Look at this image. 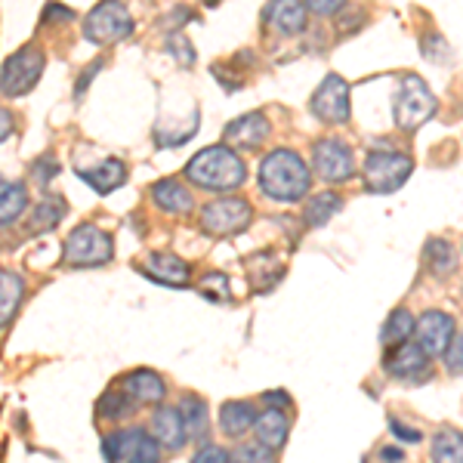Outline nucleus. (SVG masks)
Here are the masks:
<instances>
[{"label": "nucleus", "instance_id": "1", "mask_svg": "<svg viewBox=\"0 0 463 463\" xmlns=\"http://www.w3.org/2000/svg\"><path fill=\"white\" fill-rule=\"evenodd\" d=\"M309 167L290 148H275L260 161V189L272 201H300L309 192Z\"/></svg>", "mask_w": 463, "mask_h": 463}, {"label": "nucleus", "instance_id": "2", "mask_svg": "<svg viewBox=\"0 0 463 463\" xmlns=\"http://www.w3.org/2000/svg\"><path fill=\"white\" fill-rule=\"evenodd\" d=\"M244 176H248V167L235 155V148L229 146H207L185 164V179L192 185L207 192H220V195L244 185Z\"/></svg>", "mask_w": 463, "mask_h": 463}, {"label": "nucleus", "instance_id": "3", "mask_svg": "<svg viewBox=\"0 0 463 463\" xmlns=\"http://www.w3.org/2000/svg\"><path fill=\"white\" fill-rule=\"evenodd\" d=\"M102 458H106V463H158L161 442L148 430L139 427L118 430L102 439Z\"/></svg>", "mask_w": 463, "mask_h": 463}, {"label": "nucleus", "instance_id": "4", "mask_svg": "<svg viewBox=\"0 0 463 463\" xmlns=\"http://www.w3.org/2000/svg\"><path fill=\"white\" fill-rule=\"evenodd\" d=\"M115 253V241H111L109 232H102L99 226H78L69 232L62 244V257L69 266L78 269H93V266H106Z\"/></svg>", "mask_w": 463, "mask_h": 463}, {"label": "nucleus", "instance_id": "5", "mask_svg": "<svg viewBox=\"0 0 463 463\" xmlns=\"http://www.w3.org/2000/svg\"><path fill=\"white\" fill-rule=\"evenodd\" d=\"M130 32H133V16L121 0H102L84 19V37L90 43H99V47L124 41V37H130Z\"/></svg>", "mask_w": 463, "mask_h": 463}, {"label": "nucleus", "instance_id": "6", "mask_svg": "<svg viewBox=\"0 0 463 463\" xmlns=\"http://www.w3.org/2000/svg\"><path fill=\"white\" fill-rule=\"evenodd\" d=\"M436 106H439L436 96L430 93V87L423 84V78L405 74V78H402L399 96H395V124L408 133L417 130V127H423L432 115H436Z\"/></svg>", "mask_w": 463, "mask_h": 463}, {"label": "nucleus", "instance_id": "7", "mask_svg": "<svg viewBox=\"0 0 463 463\" xmlns=\"http://www.w3.org/2000/svg\"><path fill=\"white\" fill-rule=\"evenodd\" d=\"M411 170H414V161L402 152H371L364 158V185L374 195H390V192H399L402 185L408 183Z\"/></svg>", "mask_w": 463, "mask_h": 463}, {"label": "nucleus", "instance_id": "8", "mask_svg": "<svg viewBox=\"0 0 463 463\" xmlns=\"http://www.w3.org/2000/svg\"><path fill=\"white\" fill-rule=\"evenodd\" d=\"M43 50L28 43V47L16 50L13 56L4 59V69H0V90L4 96H25L32 93L34 84L43 74Z\"/></svg>", "mask_w": 463, "mask_h": 463}, {"label": "nucleus", "instance_id": "9", "mask_svg": "<svg viewBox=\"0 0 463 463\" xmlns=\"http://www.w3.org/2000/svg\"><path fill=\"white\" fill-rule=\"evenodd\" d=\"M253 207L244 198H216L201 207V229L213 238L238 235L250 226Z\"/></svg>", "mask_w": 463, "mask_h": 463}, {"label": "nucleus", "instance_id": "10", "mask_svg": "<svg viewBox=\"0 0 463 463\" xmlns=\"http://www.w3.org/2000/svg\"><path fill=\"white\" fill-rule=\"evenodd\" d=\"M312 167L325 183H343L355 174V155L343 139L325 137L312 146Z\"/></svg>", "mask_w": 463, "mask_h": 463}, {"label": "nucleus", "instance_id": "11", "mask_svg": "<svg viewBox=\"0 0 463 463\" xmlns=\"http://www.w3.org/2000/svg\"><path fill=\"white\" fill-rule=\"evenodd\" d=\"M309 109L325 124H346L349 115H353V109H349V84L340 74H327L312 93Z\"/></svg>", "mask_w": 463, "mask_h": 463}, {"label": "nucleus", "instance_id": "12", "mask_svg": "<svg viewBox=\"0 0 463 463\" xmlns=\"http://www.w3.org/2000/svg\"><path fill=\"white\" fill-rule=\"evenodd\" d=\"M414 340L430 358L445 355L454 343V318L448 316V312H439V309L423 312V316L417 318Z\"/></svg>", "mask_w": 463, "mask_h": 463}, {"label": "nucleus", "instance_id": "13", "mask_svg": "<svg viewBox=\"0 0 463 463\" xmlns=\"http://www.w3.org/2000/svg\"><path fill=\"white\" fill-rule=\"evenodd\" d=\"M383 368H386V374L395 377V380L417 383V380L430 377V355L417 346V340H408V343H402V346L390 349Z\"/></svg>", "mask_w": 463, "mask_h": 463}, {"label": "nucleus", "instance_id": "14", "mask_svg": "<svg viewBox=\"0 0 463 463\" xmlns=\"http://www.w3.org/2000/svg\"><path fill=\"white\" fill-rule=\"evenodd\" d=\"M137 269L146 279L158 281V285H167V288H185L192 279L189 263H183L176 253H148L146 263H139Z\"/></svg>", "mask_w": 463, "mask_h": 463}, {"label": "nucleus", "instance_id": "15", "mask_svg": "<svg viewBox=\"0 0 463 463\" xmlns=\"http://www.w3.org/2000/svg\"><path fill=\"white\" fill-rule=\"evenodd\" d=\"M226 143L235 146V148H260L272 137V124L263 111H250V115H241L235 118L232 124H226Z\"/></svg>", "mask_w": 463, "mask_h": 463}, {"label": "nucleus", "instance_id": "16", "mask_svg": "<svg viewBox=\"0 0 463 463\" xmlns=\"http://www.w3.org/2000/svg\"><path fill=\"white\" fill-rule=\"evenodd\" d=\"M306 10L303 0H269L263 22L275 34H300L306 28Z\"/></svg>", "mask_w": 463, "mask_h": 463}, {"label": "nucleus", "instance_id": "17", "mask_svg": "<svg viewBox=\"0 0 463 463\" xmlns=\"http://www.w3.org/2000/svg\"><path fill=\"white\" fill-rule=\"evenodd\" d=\"M148 432H152L164 448H170V451H176V448H183L185 442H189V432H185V423H183L179 408H167V405L155 408L152 423H148Z\"/></svg>", "mask_w": 463, "mask_h": 463}, {"label": "nucleus", "instance_id": "18", "mask_svg": "<svg viewBox=\"0 0 463 463\" xmlns=\"http://www.w3.org/2000/svg\"><path fill=\"white\" fill-rule=\"evenodd\" d=\"M118 386L130 392L139 405H161L164 395H167V386H164L161 374H155V371H148V368H137V371H130V374H124Z\"/></svg>", "mask_w": 463, "mask_h": 463}, {"label": "nucleus", "instance_id": "19", "mask_svg": "<svg viewBox=\"0 0 463 463\" xmlns=\"http://www.w3.org/2000/svg\"><path fill=\"white\" fill-rule=\"evenodd\" d=\"M80 179H87V185L93 192H99V195H109V192H115L118 185L127 183V167L121 158H106L99 161L96 167H80L78 170Z\"/></svg>", "mask_w": 463, "mask_h": 463}, {"label": "nucleus", "instance_id": "20", "mask_svg": "<svg viewBox=\"0 0 463 463\" xmlns=\"http://www.w3.org/2000/svg\"><path fill=\"white\" fill-rule=\"evenodd\" d=\"M152 201L161 207L164 213L170 216H183V213H192L195 201H192V192L185 189L183 183L176 179H161V183L152 185Z\"/></svg>", "mask_w": 463, "mask_h": 463}, {"label": "nucleus", "instance_id": "21", "mask_svg": "<svg viewBox=\"0 0 463 463\" xmlns=\"http://www.w3.org/2000/svg\"><path fill=\"white\" fill-rule=\"evenodd\" d=\"M179 414H183L185 432H189V442H201L211 430V411H207V402L195 392H185L179 399Z\"/></svg>", "mask_w": 463, "mask_h": 463}, {"label": "nucleus", "instance_id": "22", "mask_svg": "<svg viewBox=\"0 0 463 463\" xmlns=\"http://www.w3.org/2000/svg\"><path fill=\"white\" fill-rule=\"evenodd\" d=\"M257 417L260 414L253 411L250 402H226V405L220 408V430L226 432V436L238 439L257 427Z\"/></svg>", "mask_w": 463, "mask_h": 463}, {"label": "nucleus", "instance_id": "23", "mask_svg": "<svg viewBox=\"0 0 463 463\" xmlns=\"http://www.w3.org/2000/svg\"><path fill=\"white\" fill-rule=\"evenodd\" d=\"M288 430H290V420H288L285 411H279V408L263 411V414L257 417V427H253L257 442L269 445L272 451H279V448L288 442Z\"/></svg>", "mask_w": 463, "mask_h": 463}, {"label": "nucleus", "instance_id": "24", "mask_svg": "<svg viewBox=\"0 0 463 463\" xmlns=\"http://www.w3.org/2000/svg\"><path fill=\"white\" fill-rule=\"evenodd\" d=\"M22 297H25V281H22L16 272L4 269V272H0V325L4 327L13 325Z\"/></svg>", "mask_w": 463, "mask_h": 463}, {"label": "nucleus", "instance_id": "25", "mask_svg": "<svg viewBox=\"0 0 463 463\" xmlns=\"http://www.w3.org/2000/svg\"><path fill=\"white\" fill-rule=\"evenodd\" d=\"M25 207H28L25 185L16 183V179H4L0 183V222H4V229H10L25 213Z\"/></svg>", "mask_w": 463, "mask_h": 463}, {"label": "nucleus", "instance_id": "26", "mask_svg": "<svg viewBox=\"0 0 463 463\" xmlns=\"http://www.w3.org/2000/svg\"><path fill=\"white\" fill-rule=\"evenodd\" d=\"M139 408H143V405H139V402L133 399L130 392L121 390V386H115V390H109L99 399V405H96V414H99L102 420L118 423V420H127V417H133Z\"/></svg>", "mask_w": 463, "mask_h": 463}, {"label": "nucleus", "instance_id": "27", "mask_svg": "<svg viewBox=\"0 0 463 463\" xmlns=\"http://www.w3.org/2000/svg\"><path fill=\"white\" fill-rule=\"evenodd\" d=\"M414 327H417V318L411 316L408 309H392L390 318H386V325H383V331H380V343H383L386 349L402 346V343L411 340Z\"/></svg>", "mask_w": 463, "mask_h": 463}, {"label": "nucleus", "instance_id": "28", "mask_svg": "<svg viewBox=\"0 0 463 463\" xmlns=\"http://www.w3.org/2000/svg\"><path fill=\"white\" fill-rule=\"evenodd\" d=\"M432 463H463V432L445 427L432 439Z\"/></svg>", "mask_w": 463, "mask_h": 463}, {"label": "nucleus", "instance_id": "29", "mask_svg": "<svg viewBox=\"0 0 463 463\" xmlns=\"http://www.w3.org/2000/svg\"><path fill=\"white\" fill-rule=\"evenodd\" d=\"M340 207H343V198L337 195V192H321V195H312L309 204H306V211H303L306 226H312V229L325 226L334 213H340Z\"/></svg>", "mask_w": 463, "mask_h": 463}, {"label": "nucleus", "instance_id": "30", "mask_svg": "<svg viewBox=\"0 0 463 463\" xmlns=\"http://www.w3.org/2000/svg\"><path fill=\"white\" fill-rule=\"evenodd\" d=\"M427 266H430L432 275L445 279V275H451L454 269H458V250H454L445 238H430L427 241Z\"/></svg>", "mask_w": 463, "mask_h": 463}, {"label": "nucleus", "instance_id": "31", "mask_svg": "<svg viewBox=\"0 0 463 463\" xmlns=\"http://www.w3.org/2000/svg\"><path fill=\"white\" fill-rule=\"evenodd\" d=\"M62 216H65V198H62V195H47V198L41 201V204L34 207L32 229H37V232L56 229Z\"/></svg>", "mask_w": 463, "mask_h": 463}, {"label": "nucleus", "instance_id": "32", "mask_svg": "<svg viewBox=\"0 0 463 463\" xmlns=\"http://www.w3.org/2000/svg\"><path fill=\"white\" fill-rule=\"evenodd\" d=\"M232 463H275V451L263 442H244L232 451Z\"/></svg>", "mask_w": 463, "mask_h": 463}, {"label": "nucleus", "instance_id": "33", "mask_svg": "<svg viewBox=\"0 0 463 463\" xmlns=\"http://www.w3.org/2000/svg\"><path fill=\"white\" fill-rule=\"evenodd\" d=\"M167 50H170V53H176L179 65H195V50H192V43L185 41L183 34H170L167 37Z\"/></svg>", "mask_w": 463, "mask_h": 463}, {"label": "nucleus", "instance_id": "34", "mask_svg": "<svg viewBox=\"0 0 463 463\" xmlns=\"http://www.w3.org/2000/svg\"><path fill=\"white\" fill-rule=\"evenodd\" d=\"M204 294L211 297V300H229V281L226 275L213 272V275H204Z\"/></svg>", "mask_w": 463, "mask_h": 463}, {"label": "nucleus", "instance_id": "35", "mask_svg": "<svg viewBox=\"0 0 463 463\" xmlns=\"http://www.w3.org/2000/svg\"><path fill=\"white\" fill-rule=\"evenodd\" d=\"M192 463H232V451H226V448H220V445H201Z\"/></svg>", "mask_w": 463, "mask_h": 463}, {"label": "nucleus", "instance_id": "36", "mask_svg": "<svg viewBox=\"0 0 463 463\" xmlns=\"http://www.w3.org/2000/svg\"><path fill=\"white\" fill-rule=\"evenodd\" d=\"M445 364H448V371H451V374H463V331L454 337L451 349L445 353Z\"/></svg>", "mask_w": 463, "mask_h": 463}, {"label": "nucleus", "instance_id": "37", "mask_svg": "<svg viewBox=\"0 0 463 463\" xmlns=\"http://www.w3.org/2000/svg\"><path fill=\"white\" fill-rule=\"evenodd\" d=\"M56 174H59V164H56L53 155H43V158H37V164H34V176H37V183L47 185L50 179H53Z\"/></svg>", "mask_w": 463, "mask_h": 463}, {"label": "nucleus", "instance_id": "38", "mask_svg": "<svg viewBox=\"0 0 463 463\" xmlns=\"http://www.w3.org/2000/svg\"><path fill=\"white\" fill-rule=\"evenodd\" d=\"M343 4H346V0H306V6H309L316 16H334V13L343 10Z\"/></svg>", "mask_w": 463, "mask_h": 463}, {"label": "nucleus", "instance_id": "39", "mask_svg": "<svg viewBox=\"0 0 463 463\" xmlns=\"http://www.w3.org/2000/svg\"><path fill=\"white\" fill-rule=\"evenodd\" d=\"M390 427H392L395 436H399V439H405V442H411V445H417V442H420V432H417V430H411V427H405V423H399V420H395V417L390 420Z\"/></svg>", "mask_w": 463, "mask_h": 463}, {"label": "nucleus", "instance_id": "40", "mask_svg": "<svg viewBox=\"0 0 463 463\" xmlns=\"http://www.w3.org/2000/svg\"><path fill=\"white\" fill-rule=\"evenodd\" d=\"M99 69H102V59H96V62L90 65V71H84V74H80V78H78V87H74V96H84V90L90 87V80L96 78V71H99Z\"/></svg>", "mask_w": 463, "mask_h": 463}, {"label": "nucleus", "instance_id": "41", "mask_svg": "<svg viewBox=\"0 0 463 463\" xmlns=\"http://www.w3.org/2000/svg\"><path fill=\"white\" fill-rule=\"evenodd\" d=\"M50 19H62V22H71V19H74V13L69 10V6L50 4V6H47V13H43V22H50Z\"/></svg>", "mask_w": 463, "mask_h": 463}, {"label": "nucleus", "instance_id": "42", "mask_svg": "<svg viewBox=\"0 0 463 463\" xmlns=\"http://www.w3.org/2000/svg\"><path fill=\"white\" fill-rule=\"evenodd\" d=\"M263 402H266V405H272V408H288L290 405V395L288 392H281V390H272V392H266L263 395Z\"/></svg>", "mask_w": 463, "mask_h": 463}, {"label": "nucleus", "instance_id": "43", "mask_svg": "<svg viewBox=\"0 0 463 463\" xmlns=\"http://www.w3.org/2000/svg\"><path fill=\"white\" fill-rule=\"evenodd\" d=\"M380 458H383L386 463H402V451H399V448H383V451H380Z\"/></svg>", "mask_w": 463, "mask_h": 463}, {"label": "nucleus", "instance_id": "44", "mask_svg": "<svg viewBox=\"0 0 463 463\" xmlns=\"http://www.w3.org/2000/svg\"><path fill=\"white\" fill-rule=\"evenodd\" d=\"M0 139H4V143L10 139V111L6 109H4V133H0Z\"/></svg>", "mask_w": 463, "mask_h": 463}, {"label": "nucleus", "instance_id": "45", "mask_svg": "<svg viewBox=\"0 0 463 463\" xmlns=\"http://www.w3.org/2000/svg\"><path fill=\"white\" fill-rule=\"evenodd\" d=\"M204 4H207V6H216V4H220V0H204Z\"/></svg>", "mask_w": 463, "mask_h": 463}]
</instances>
